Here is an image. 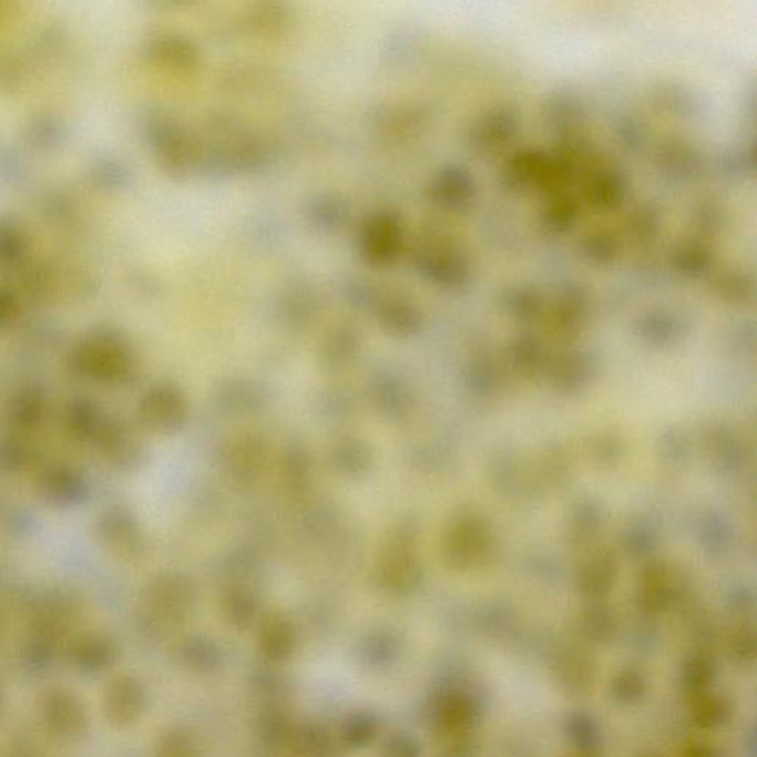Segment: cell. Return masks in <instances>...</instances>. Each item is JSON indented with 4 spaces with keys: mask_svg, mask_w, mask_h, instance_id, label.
<instances>
[{
    "mask_svg": "<svg viewBox=\"0 0 757 757\" xmlns=\"http://www.w3.org/2000/svg\"><path fill=\"white\" fill-rule=\"evenodd\" d=\"M41 717L45 728L64 741H79L91 726L90 712L76 694L63 686L43 695Z\"/></svg>",
    "mask_w": 757,
    "mask_h": 757,
    "instance_id": "cell-1",
    "label": "cell"
},
{
    "mask_svg": "<svg viewBox=\"0 0 757 757\" xmlns=\"http://www.w3.org/2000/svg\"><path fill=\"white\" fill-rule=\"evenodd\" d=\"M144 689L132 676L110 682L104 694V716L114 728H125L139 720L144 708Z\"/></svg>",
    "mask_w": 757,
    "mask_h": 757,
    "instance_id": "cell-2",
    "label": "cell"
},
{
    "mask_svg": "<svg viewBox=\"0 0 757 757\" xmlns=\"http://www.w3.org/2000/svg\"><path fill=\"white\" fill-rule=\"evenodd\" d=\"M116 658V646L104 636L79 637L69 648L70 664L83 675H101L113 667Z\"/></svg>",
    "mask_w": 757,
    "mask_h": 757,
    "instance_id": "cell-3",
    "label": "cell"
},
{
    "mask_svg": "<svg viewBox=\"0 0 757 757\" xmlns=\"http://www.w3.org/2000/svg\"><path fill=\"white\" fill-rule=\"evenodd\" d=\"M400 247V228L391 216H379L371 221L365 236V250L371 263L385 264L396 256Z\"/></svg>",
    "mask_w": 757,
    "mask_h": 757,
    "instance_id": "cell-4",
    "label": "cell"
},
{
    "mask_svg": "<svg viewBox=\"0 0 757 757\" xmlns=\"http://www.w3.org/2000/svg\"><path fill=\"white\" fill-rule=\"evenodd\" d=\"M57 659V642L48 636L34 637L23 651V663L30 672L50 671Z\"/></svg>",
    "mask_w": 757,
    "mask_h": 757,
    "instance_id": "cell-5",
    "label": "cell"
},
{
    "mask_svg": "<svg viewBox=\"0 0 757 757\" xmlns=\"http://www.w3.org/2000/svg\"><path fill=\"white\" fill-rule=\"evenodd\" d=\"M8 757H39V755L30 744L24 741L12 747L11 755Z\"/></svg>",
    "mask_w": 757,
    "mask_h": 757,
    "instance_id": "cell-6",
    "label": "cell"
}]
</instances>
